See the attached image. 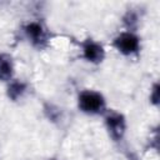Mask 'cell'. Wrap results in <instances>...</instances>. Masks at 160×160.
Returning <instances> with one entry per match:
<instances>
[{
	"instance_id": "6da1fadb",
	"label": "cell",
	"mask_w": 160,
	"mask_h": 160,
	"mask_svg": "<svg viewBox=\"0 0 160 160\" xmlns=\"http://www.w3.org/2000/svg\"><path fill=\"white\" fill-rule=\"evenodd\" d=\"M79 108L86 114H99L105 109V100L96 91L84 90L79 95Z\"/></svg>"
},
{
	"instance_id": "7a4b0ae2",
	"label": "cell",
	"mask_w": 160,
	"mask_h": 160,
	"mask_svg": "<svg viewBox=\"0 0 160 160\" xmlns=\"http://www.w3.org/2000/svg\"><path fill=\"white\" fill-rule=\"evenodd\" d=\"M114 45L120 52L125 55H130L139 50L140 42H139V38L132 32H122L115 38Z\"/></svg>"
},
{
	"instance_id": "3957f363",
	"label": "cell",
	"mask_w": 160,
	"mask_h": 160,
	"mask_svg": "<svg viewBox=\"0 0 160 160\" xmlns=\"http://www.w3.org/2000/svg\"><path fill=\"white\" fill-rule=\"evenodd\" d=\"M105 122H106V128L111 135V138L114 140H120L124 136L125 132V120L124 116L118 114V112H110L106 118H105Z\"/></svg>"
},
{
	"instance_id": "277c9868",
	"label": "cell",
	"mask_w": 160,
	"mask_h": 160,
	"mask_svg": "<svg viewBox=\"0 0 160 160\" xmlns=\"http://www.w3.org/2000/svg\"><path fill=\"white\" fill-rule=\"evenodd\" d=\"M25 34L28 39L35 45V46H44L48 41V34L39 22H29L25 26Z\"/></svg>"
},
{
	"instance_id": "5b68a950",
	"label": "cell",
	"mask_w": 160,
	"mask_h": 160,
	"mask_svg": "<svg viewBox=\"0 0 160 160\" xmlns=\"http://www.w3.org/2000/svg\"><path fill=\"white\" fill-rule=\"evenodd\" d=\"M82 52H84V58L90 62L98 64V62L102 61V59H104L102 46L91 39H88L82 44Z\"/></svg>"
},
{
	"instance_id": "8992f818",
	"label": "cell",
	"mask_w": 160,
	"mask_h": 160,
	"mask_svg": "<svg viewBox=\"0 0 160 160\" xmlns=\"http://www.w3.org/2000/svg\"><path fill=\"white\" fill-rule=\"evenodd\" d=\"M12 76V60L8 54H0V80L8 81Z\"/></svg>"
},
{
	"instance_id": "52a82bcc",
	"label": "cell",
	"mask_w": 160,
	"mask_h": 160,
	"mask_svg": "<svg viewBox=\"0 0 160 160\" xmlns=\"http://www.w3.org/2000/svg\"><path fill=\"white\" fill-rule=\"evenodd\" d=\"M25 89H26V85L22 81L15 80V81L10 82V85L8 88V95H9L10 99L16 100L25 92Z\"/></svg>"
}]
</instances>
